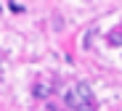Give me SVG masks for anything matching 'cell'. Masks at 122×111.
I'll list each match as a JSON object with an SVG mask.
<instances>
[{
  "label": "cell",
  "mask_w": 122,
  "mask_h": 111,
  "mask_svg": "<svg viewBox=\"0 0 122 111\" xmlns=\"http://www.w3.org/2000/svg\"><path fill=\"white\" fill-rule=\"evenodd\" d=\"M32 93H35L37 98H48V93H51V87H48V85H35V87H32Z\"/></svg>",
  "instance_id": "obj_2"
},
{
  "label": "cell",
  "mask_w": 122,
  "mask_h": 111,
  "mask_svg": "<svg viewBox=\"0 0 122 111\" xmlns=\"http://www.w3.org/2000/svg\"><path fill=\"white\" fill-rule=\"evenodd\" d=\"M8 8H11L13 13H24V5H21V3H11Z\"/></svg>",
  "instance_id": "obj_4"
},
{
  "label": "cell",
  "mask_w": 122,
  "mask_h": 111,
  "mask_svg": "<svg viewBox=\"0 0 122 111\" xmlns=\"http://www.w3.org/2000/svg\"><path fill=\"white\" fill-rule=\"evenodd\" d=\"M119 34H122V29H114V32H112V37H109L112 45H119V42H122V37H119Z\"/></svg>",
  "instance_id": "obj_3"
},
{
  "label": "cell",
  "mask_w": 122,
  "mask_h": 111,
  "mask_svg": "<svg viewBox=\"0 0 122 111\" xmlns=\"http://www.w3.org/2000/svg\"><path fill=\"white\" fill-rule=\"evenodd\" d=\"M66 106H72L74 111H96V98L90 93V85L88 82H77L66 93Z\"/></svg>",
  "instance_id": "obj_1"
}]
</instances>
